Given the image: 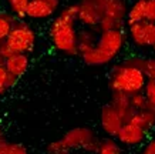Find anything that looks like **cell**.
<instances>
[{
    "instance_id": "11",
    "label": "cell",
    "mask_w": 155,
    "mask_h": 154,
    "mask_svg": "<svg viewBox=\"0 0 155 154\" xmlns=\"http://www.w3.org/2000/svg\"><path fill=\"white\" fill-rule=\"evenodd\" d=\"M104 5V17L117 20L127 24L128 7L125 0H103Z\"/></svg>"
},
{
    "instance_id": "7",
    "label": "cell",
    "mask_w": 155,
    "mask_h": 154,
    "mask_svg": "<svg viewBox=\"0 0 155 154\" xmlns=\"http://www.w3.org/2000/svg\"><path fill=\"white\" fill-rule=\"evenodd\" d=\"M124 44H125V34H124V32L114 30V32L100 33L95 47L103 51L105 56L110 57L111 60H114L120 54V51L122 50Z\"/></svg>"
},
{
    "instance_id": "32",
    "label": "cell",
    "mask_w": 155,
    "mask_h": 154,
    "mask_svg": "<svg viewBox=\"0 0 155 154\" xmlns=\"http://www.w3.org/2000/svg\"><path fill=\"white\" fill-rule=\"evenodd\" d=\"M57 154H68V151H61V153H57Z\"/></svg>"
},
{
    "instance_id": "16",
    "label": "cell",
    "mask_w": 155,
    "mask_h": 154,
    "mask_svg": "<svg viewBox=\"0 0 155 154\" xmlns=\"http://www.w3.org/2000/svg\"><path fill=\"white\" fill-rule=\"evenodd\" d=\"M145 5L147 0H137L130 6L127 14V26L140 23V22H145Z\"/></svg>"
},
{
    "instance_id": "27",
    "label": "cell",
    "mask_w": 155,
    "mask_h": 154,
    "mask_svg": "<svg viewBox=\"0 0 155 154\" xmlns=\"http://www.w3.org/2000/svg\"><path fill=\"white\" fill-rule=\"evenodd\" d=\"M141 154H155V137H152V139L147 141V144L144 145Z\"/></svg>"
},
{
    "instance_id": "12",
    "label": "cell",
    "mask_w": 155,
    "mask_h": 154,
    "mask_svg": "<svg viewBox=\"0 0 155 154\" xmlns=\"http://www.w3.org/2000/svg\"><path fill=\"white\" fill-rule=\"evenodd\" d=\"M122 117V120L128 123L131 120V117L134 116V108L131 106V100L130 96L121 91H111V103H110Z\"/></svg>"
},
{
    "instance_id": "23",
    "label": "cell",
    "mask_w": 155,
    "mask_h": 154,
    "mask_svg": "<svg viewBox=\"0 0 155 154\" xmlns=\"http://www.w3.org/2000/svg\"><path fill=\"white\" fill-rule=\"evenodd\" d=\"M144 94L148 100V107L155 108V80H147L144 87Z\"/></svg>"
},
{
    "instance_id": "10",
    "label": "cell",
    "mask_w": 155,
    "mask_h": 154,
    "mask_svg": "<svg viewBox=\"0 0 155 154\" xmlns=\"http://www.w3.org/2000/svg\"><path fill=\"white\" fill-rule=\"evenodd\" d=\"M147 135H148V133L141 130L140 127L134 126L131 123H125L115 139H117L118 143H121V144H124V145L135 147V145L142 144V143L147 140Z\"/></svg>"
},
{
    "instance_id": "15",
    "label": "cell",
    "mask_w": 155,
    "mask_h": 154,
    "mask_svg": "<svg viewBox=\"0 0 155 154\" xmlns=\"http://www.w3.org/2000/svg\"><path fill=\"white\" fill-rule=\"evenodd\" d=\"M100 32L97 29H83L78 32V51H84L90 47H94L98 40Z\"/></svg>"
},
{
    "instance_id": "5",
    "label": "cell",
    "mask_w": 155,
    "mask_h": 154,
    "mask_svg": "<svg viewBox=\"0 0 155 154\" xmlns=\"http://www.w3.org/2000/svg\"><path fill=\"white\" fill-rule=\"evenodd\" d=\"M128 37L138 49H155V23L140 22L128 24Z\"/></svg>"
},
{
    "instance_id": "21",
    "label": "cell",
    "mask_w": 155,
    "mask_h": 154,
    "mask_svg": "<svg viewBox=\"0 0 155 154\" xmlns=\"http://www.w3.org/2000/svg\"><path fill=\"white\" fill-rule=\"evenodd\" d=\"M130 100H131V106L134 108V111H142V110L148 108V100H147L144 91L130 96Z\"/></svg>"
},
{
    "instance_id": "13",
    "label": "cell",
    "mask_w": 155,
    "mask_h": 154,
    "mask_svg": "<svg viewBox=\"0 0 155 154\" xmlns=\"http://www.w3.org/2000/svg\"><path fill=\"white\" fill-rule=\"evenodd\" d=\"M28 66H30V57L27 54H12V56L6 60V70L20 79L21 76L27 71Z\"/></svg>"
},
{
    "instance_id": "3",
    "label": "cell",
    "mask_w": 155,
    "mask_h": 154,
    "mask_svg": "<svg viewBox=\"0 0 155 154\" xmlns=\"http://www.w3.org/2000/svg\"><path fill=\"white\" fill-rule=\"evenodd\" d=\"M6 46L12 54H28L36 46V33L24 20L16 19Z\"/></svg>"
},
{
    "instance_id": "14",
    "label": "cell",
    "mask_w": 155,
    "mask_h": 154,
    "mask_svg": "<svg viewBox=\"0 0 155 154\" xmlns=\"http://www.w3.org/2000/svg\"><path fill=\"white\" fill-rule=\"evenodd\" d=\"M128 123H131L134 126L140 127L141 130L150 133L151 128L155 127V108L148 107L147 110H142V111H135Z\"/></svg>"
},
{
    "instance_id": "22",
    "label": "cell",
    "mask_w": 155,
    "mask_h": 154,
    "mask_svg": "<svg viewBox=\"0 0 155 154\" xmlns=\"http://www.w3.org/2000/svg\"><path fill=\"white\" fill-rule=\"evenodd\" d=\"M142 71L147 80H155V59L154 57H144Z\"/></svg>"
},
{
    "instance_id": "26",
    "label": "cell",
    "mask_w": 155,
    "mask_h": 154,
    "mask_svg": "<svg viewBox=\"0 0 155 154\" xmlns=\"http://www.w3.org/2000/svg\"><path fill=\"white\" fill-rule=\"evenodd\" d=\"M9 71L6 70V67H0V96H3L6 89V79H7Z\"/></svg>"
},
{
    "instance_id": "4",
    "label": "cell",
    "mask_w": 155,
    "mask_h": 154,
    "mask_svg": "<svg viewBox=\"0 0 155 154\" xmlns=\"http://www.w3.org/2000/svg\"><path fill=\"white\" fill-rule=\"evenodd\" d=\"M60 143L63 149L67 151L73 149H83L90 153H97L101 140H98L95 137L94 131L87 127H74L61 137Z\"/></svg>"
},
{
    "instance_id": "2",
    "label": "cell",
    "mask_w": 155,
    "mask_h": 154,
    "mask_svg": "<svg viewBox=\"0 0 155 154\" xmlns=\"http://www.w3.org/2000/svg\"><path fill=\"white\" fill-rule=\"evenodd\" d=\"M147 84V77L144 71L134 66L121 61L114 64L110 71L108 86L111 91H121L128 96H134L137 93H142Z\"/></svg>"
},
{
    "instance_id": "33",
    "label": "cell",
    "mask_w": 155,
    "mask_h": 154,
    "mask_svg": "<svg viewBox=\"0 0 155 154\" xmlns=\"http://www.w3.org/2000/svg\"><path fill=\"white\" fill-rule=\"evenodd\" d=\"M3 139V134H2V128H0V140Z\"/></svg>"
},
{
    "instance_id": "28",
    "label": "cell",
    "mask_w": 155,
    "mask_h": 154,
    "mask_svg": "<svg viewBox=\"0 0 155 154\" xmlns=\"http://www.w3.org/2000/svg\"><path fill=\"white\" fill-rule=\"evenodd\" d=\"M10 154H28L26 147L19 143H12V147H10Z\"/></svg>"
},
{
    "instance_id": "1",
    "label": "cell",
    "mask_w": 155,
    "mask_h": 154,
    "mask_svg": "<svg viewBox=\"0 0 155 154\" xmlns=\"http://www.w3.org/2000/svg\"><path fill=\"white\" fill-rule=\"evenodd\" d=\"M78 20V3L68 5L61 9L50 24V42L57 51L74 57L78 51V32L75 23Z\"/></svg>"
},
{
    "instance_id": "31",
    "label": "cell",
    "mask_w": 155,
    "mask_h": 154,
    "mask_svg": "<svg viewBox=\"0 0 155 154\" xmlns=\"http://www.w3.org/2000/svg\"><path fill=\"white\" fill-rule=\"evenodd\" d=\"M6 60H7V57H6L5 54L0 51V67H5V66H6Z\"/></svg>"
},
{
    "instance_id": "30",
    "label": "cell",
    "mask_w": 155,
    "mask_h": 154,
    "mask_svg": "<svg viewBox=\"0 0 155 154\" xmlns=\"http://www.w3.org/2000/svg\"><path fill=\"white\" fill-rule=\"evenodd\" d=\"M17 81H19V79L16 77V76H13L12 73H9L7 74V79H6V89H13L14 86L17 84Z\"/></svg>"
},
{
    "instance_id": "17",
    "label": "cell",
    "mask_w": 155,
    "mask_h": 154,
    "mask_svg": "<svg viewBox=\"0 0 155 154\" xmlns=\"http://www.w3.org/2000/svg\"><path fill=\"white\" fill-rule=\"evenodd\" d=\"M14 22L16 17L10 12H0V46L7 40Z\"/></svg>"
},
{
    "instance_id": "18",
    "label": "cell",
    "mask_w": 155,
    "mask_h": 154,
    "mask_svg": "<svg viewBox=\"0 0 155 154\" xmlns=\"http://www.w3.org/2000/svg\"><path fill=\"white\" fill-rule=\"evenodd\" d=\"M6 3L9 6L10 13L16 19L23 20L24 17H27V9L30 0H6Z\"/></svg>"
},
{
    "instance_id": "8",
    "label": "cell",
    "mask_w": 155,
    "mask_h": 154,
    "mask_svg": "<svg viewBox=\"0 0 155 154\" xmlns=\"http://www.w3.org/2000/svg\"><path fill=\"white\" fill-rule=\"evenodd\" d=\"M100 121H101V128L105 134L110 137H117L122 126L125 124V121L122 120V117L120 116V113L108 103L101 108V116H100Z\"/></svg>"
},
{
    "instance_id": "29",
    "label": "cell",
    "mask_w": 155,
    "mask_h": 154,
    "mask_svg": "<svg viewBox=\"0 0 155 154\" xmlns=\"http://www.w3.org/2000/svg\"><path fill=\"white\" fill-rule=\"evenodd\" d=\"M10 147H12V143L5 139L0 140V154H10Z\"/></svg>"
},
{
    "instance_id": "19",
    "label": "cell",
    "mask_w": 155,
    "mask_h": 154,
    "mask_svg": "<svg viewBox=\"0 0 155 154\" xmlns=\"http://www.w3.org/2000/svg\"><path fill=\"white\" fill-rule=\"evenodd\" d=\"M97 154H121V149L117 140H114L113 137H108V139L101 140Z\"/></svg>"
},
{
    "instance_id": "6",
    "label": "cell",
    "mask_w": 155,
    "mask_h": 154,
    "mask_svg": "<svg viewBox=\"0 0 155 154\" xmlns=\"http://www.w3.org/2000/svg\"><path fill=\"white\" fill-rule=\"evenodd\" d=\"M104 19L103 0H80L78 22L88 29H97Z\"/></svg>"
},
{
    "instance_id": "20",
    "label": "cell",
    "mask_w": 155,
    "mask_h": 154,
    "mask_svg": "<svg viewBox=\"0 0 155 154\" xmlns=\"http://www.w3.org/2000/svg\"><path fill=\"white\" fill-rule=\"evenodd\" d=\"M124 24L125 23H121V22H117V20H113V19H108V17H104L101 20V23L98 24V30L100 33H104V32H114V30H118V32H124Z\"/></svg>"
},
{
    "instance_id": "25",
    "label": "cell",
    "mask_w": 155,
    "mask_h": 154,
    "mask_svg": "<svg viewBox=\"0 0 155 154\" xmlns=\"http://www.w3.org/2000/svg\"><path fill=\"white\" fill-rule=\"evenodd\" d=\"M46 151H47V154H57V153H61V151H67V150L63 149L60 140H57V141H51V143L47 145Z\"/></svg>"
},
{
    "instance_id": "24",
    "label": "cell",
    "mask_w": 155,
    "mask_h": 154,
    "mask_svg": "<svg viewBox=\"0 0 155 154\" xmlns=\"http://www.w3.org/2000/svg\"><path fill=\"white\" fill-rule=\"evenodd\" d=\"M145 22L155 23V0H147V5H145Z\"/></svg>"
},
{
    "instance_id": "9",
    "label": "cell",
    "mask_w": 155,
    "mask_h": 154,
    "mask_svg": "<svg viewBox=\"0 0 155 154\" xmlns=\"http://www.w3.org/2000/svg\"><path fill=\"white\" fill-rule=\"evenodd\" d=\"M60 9V0H30L27 17L33 20H44L56 14Z\"/></svg>"
}]
</instances>
